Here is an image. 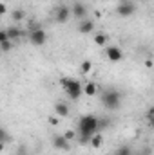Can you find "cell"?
<instances>
[{"instance_id":"cell-1","label":"cell","mask_w":154,"mask_h":155,"mask_svg":"<svg viewBox=\"0 0 154 155\" xmlns=\"http://www.w3.org/2000/svg\"><path fill=\"white\" fill-rule=\"evenodd\" d=\"M100 130V119L94 116H91V114H87V116H82L78 119V139H80V143L82 144H87L89 143V139L96 134Z\"/></svg>"},{"instance_id":"cell-2","label":"cell","mask_w":154,"mask_h":155,"mask_svg":"<svg viewBox=\"0 0 154 155\" xmlns=\"http://www.w3.org/2000/svg\"><path fill=\"white\" fill-rule=\"evenodd\" d=\"M62 87H64V90L67 92V96L71 97V99H75L76 101L78 97L83 94V87H82V83L76 81V79H71V78H62Z\"/></svg>"},{"instance_id":"cell-3","label":"cell","mask_w":154,"mask_h":155,"mask_svg":"<svg viewBox=\"0 0 154 155\" xmlns=\"http://www.w3.org/2000/svg\"><path fill=\"white\" fill-rule=\"evenodd\" d=\"M102 103L109 110H118L120 108V103H121V96L116 90H107V92L102 94Z\"/></svg>"},{"instance_id":"cell-4","label":"cell","mask_w":154,"mask_h":155,"mask_svg":"<svg viewBox=\"0 0 154 155\" xmlns=\"http://www.w3.org/2000/svg\"><path fill=\"white\" fill-rule=\"evenodd\" d=\"M29 41L33 43V45H44L45 43V40H47V35H45V31L40 27V25H37V24H33V27H31V31H29Z\"/></svg>"},{"instance_id":"cell-5","label":"cell","mask_w":154,"mask_h":155,"mask_svg":"<svg viewBox=\"0 0 154 155\" xmlns=\"http://www.w3.org/2000/svg\"><path fill=\"white\" fill-rule=\"evenodd\" d=\"M134 11H136V5H134L132 2H129V0H121V2L116 5V13H118L120 16H123V18L132 16Z\"/></svg>"},{"instance_id":"cell-6","label":"cell","mask_w":154,"mask_h":155,"mask_svg":"<svg viewBox=\"0 0 154 155\" xmlns=\"http://www.w3.org/2000/svg\"><path fill=\"white\" fill-rule=\"evenodd\" d=\"M51 143H53V146H54L56 150H64V152H69V150H71V144H69V141L64 137V134H56V135H53Z\"/></svg>"},{"instance_id":"cell-7","label":"cell","mask_w":154,"mask_h":155,"mask_svg":"<svg viewBox=\"0 0 154 155\" xmlns=\"http://www.w3.org/2000/svg\"><path fill=\"white\" fill-rule=\"evenodd\" d=\"M69 16H71V9H69L67 5H58V7H56L54 18H56L58 24H65V22L69 20Z\"/></svg>"},{"instance_id":"cell-8","label":"cell","mask_w":154,"mask_h":155,"mask_svg":"<svg viewBox=\"0 0 154 155\" xmlns=\"http://www.w3.org/2000/svg\"><path fill=\"white\" fill-rule=\"evenodd\" d=\"M94 31V24L91 22V20H80V25H78V33L80 35H89V33H93Z\"/></svg>"},{"instance_id":"cell-9","label":"cell","mask_w":154,"mask_h":155,"mask_svg":"<svg viewBox=\"0 0 154 155\" xmlns=\"http://www.w3.org/2000/svg\"><path fill=\"white\" fill-rule=\"evenodd\" d=\"M107 58H109L111 61H120V60L123 58V54H121L120 47H116V45H111V47H107Z\"/></svg>"},{"instance_id":"cell-10","label":"cell","mask_w":154,"mask_h":155,"mask_svg":"<svg viewBox=\"0 0 154 155\" xmlns=\"http://www.w3.org/2000/svg\"><path fill=\"white\" fill-rule=\"evenodd\" d=\"M73 15L76 16L78 20H85V16H87V7H85L83 4H75V5H73Z\"/></svg>"},{"instance_id":"cell-11","label":"cell","mask_w":154,"mask_h":155,"mask_svg":"<svg viewBox=\"0 0 154 155\" xmlns=\"http://www.w3.org/2000/svg\"><path fill=\"white\" fill-rule=\"evenodd\" d=\"M5 35H7V40L13 41V40H18L20 36H24L26 33H24L22 29H18V27H7V29H5Z\"/></svg>"},{"instance_id":"cell-12","label":"cell","mask_w":154,"mask_h":155,"mask_svg":"<svg viewBox=\"0 0 154 155\" xmlns=\"http://www.w3.org/2000/svg\"><path fill=\"white\" fill-rule=\"evenodd\" d=\"M54 110H56V114L60 117H67L69 116V107L64 103V101H58L56 105H54Z\"/></svg>"},{"instance_id":"cell-13","label":"cell","mask_w":154,"mask_h":155,"mask_svg":"<svg viewBox=\"0 0 154 155\" xmlns=\"http://www.w3.org/2000/svg\"><path fill=\"white\" fill-rule=\"evenodd\" d=\"M96 92H98V85H96V83H93V81H91V83H87V85L83 87V94H85V96H94Z\"/></svg>"},{"instance_id":"cell-14","label":"cell","mask_w":154,"mask_h":155,"mask_svg":"<svg viewBox=\"0 0 154 155\" xmlns=\"http://www.w3.org/2000/svg\"><path fill=\"white\" fill-rule=\"evenodd\" d=\"M102 143H103V139H102V135H100L98 132L89 139V144H91L93 148H100V146H102Z\"/></svg>"},{"instance_id":"cell-15","label":"cell","mask_w":154,"mask_h":155,"mask_svg":"<svg viewBox=\"0 0 154 155\" xmlns=\"http://www.w3.org/2000/svg\"><path fill=\"white\" fill-rule=\"evenodd\" d=\"M94 43H96V45H105V43H107V36H105L103 33H96V35H94Z\"/></svg>"},{"instance_id":"cell-16","label":"cell","mask_w":154,"mask_h":155,"mask_svg":"<svg viewBox=\"0 0 154 155\" xmlns=\"http://www.w3.org/2000/svg\"><path fill=\"white\" fill-rule=\"evenodd\" d=\"M13 20L15 22H20V20H24L26 18V11H22V9H16V11H13Z\"/></svg>"},{"instance_id":"cell-17","label":"cell","mask_w":154,"mask_h":155,"mask_svg":"<svg viewBox=\"0 0 154 155\" xmlns=\"http://www.w3.org/2000/svg\"><path fill=\"white\" fill-rule=\"evenodd\" d=\"M113 155H132V152H131V148H129V146H120Z\"/></svg>"},{"instance_id":"cell-18","label":"cell","mask_w":154,"mask_h":155,"mask_svg":"<svg viewBox=\"0 0 154 155\" xmlns=\"http://www.w3.org/2000/svg\"><path fill=\"white\" fill-rule=\"evenodd\" d=\"M9 141H11L9 132H5L4 128H0V143H9Z\"/></svg>"},{"instance_id":"cell-19","label":"cell","mask_w":154,"mask_h":155,"mask_svg":"<svg viewBox=\"0 0 154 155\" xmlns=\"http://www.w3.org/2000/svg\"><path fill=\"white\" fill-rule=\"evenodd\" d=\"M11 49H13V41H11V40H5V41L0 43V51H5V52H7V51H11Z\"/></svg>"},{"instance_id":"cell-20","label":"cell","mask_w":154,"mask_h":155,"mask_svg":"<svg viewBox=\"0 0 154 155\" xmlns=\"http://www.w3.org/2000/svg\"><path fill=\"white\" fill-rule=\"evenodd\" d=\"M91 69H93V63H91L89 60H85V61L82 63V72L87 74V72H91Z\"/></svg>"},{"instance_id":"cell-21","label":"cell","mask_w":154,"mask_h":155,"mask_svg":"<svg viewBox=\"0 0 154 155\" xmlns=\"http://www.w3.org/2000/svg\"><path fill=\"white\" fill-rule=\"evenodd\" d=\"M64 137H65L67 141H71V139H75V137H76V132H75V130H67V132L64 134Z\"/></svg>"},{"instance_id":"cell-22","label":"cell","mask_w":154,"mask_h":155,"mask_svg":"<svg viewBox=\"0 0 154 155\" xmlns=\"http://www.w3.org/2000/svg\"><path fill=\"white\" fill-rule=\"evenodd\" d=\"M152 114H154V108H151V110L147 112V123H149V124H152Z\"/></svg>"},{"instance_id":"cell-23","label":"cell","mask_w":154,"mask_h":155,"mask_svg":"<svg viewBox=\"0 0 154 155\" xmlns=\"http://www.w3.org/2000/svg\"><path fill=\"white\" fill-rule=\"evenodd\" d=\"M7 40V35H5V29H0V43Z\"/></svg>"},{"instance_id":"cell-24","label":"cell","mask_w":154,"mask_h":155,"mask_svg":"<svg viewBox=\"0 0 154 155\" xmlns=\"http://www.w3.org/2000/svg\"><path fill=\"white\" fill-rule=\"evenodd\" d=\"M5 11H7L5 4H2V2H0V15H5Z\"/></svg>"},{"instance_id":"cell-25","label":"cell","mask_w":154,"mask_h":155,"mask_svg":"<svg viewBox=\"0 0 154 155\" xmlns=\"http://www.w3.org/2000/svg\"><path fill=\"white\" fill-rule=\"evenodd\" d=\"M49 123H51V124H58V119H56V117H49Z\"/></svg>"},{"instance_id":"cell-26","label":"cell","mask_w":154,"mask_h":155,"mask_svg":"<svg viewBox=\"0 0 154 155\" xmlns=\"http://www.w3.org/2000/svg\"><path fill=\"white\" fill-rule=\"evenodd\" d=\"M18 155H27V152H26V148H18Z\"/></svg>"},{"instance_id":"cell-27","label":"cell","mask_w":154,"mask_h":155,"mask_svg":"<svg viewBox=\"0 0 154 155\" xmlns=\"http://www.w3.org/2000/svg\"><path fill=\"white\" fill-rule=\"evenodd\" d=\"M2 150H4V143H0V152H2Z\"/></svg>"},{"instance_id":"cell-28","label":"cell","mask_w":154,"mask_h":155,"mask_svg":"<svg viewBox=\"0 0 154 155\" xmlns=\"http://www.w3.org/2000/svg\"><path fill=\"white\" fill-rule=\"evenodd\" d=\"M142 155H147V153H142Z\"/></svg>"}]
</instances>
